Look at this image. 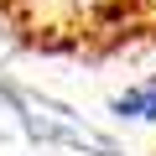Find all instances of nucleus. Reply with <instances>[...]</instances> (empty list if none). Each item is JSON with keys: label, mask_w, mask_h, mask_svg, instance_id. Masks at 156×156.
Instances as JSON below:
<instances>
[{"label": "nucleus", "mask_w": 156, "mask_h": 156, "mask_svg": "<svg viewBox=\"0 0 156 156\" xmlns=\"http://www.w3.org/2000/svg\"><path fill=\"white\" fill-rule=\"evenodd\" d=\"M115 109H120V115H140V120H156V83L120 94V99H115Z\"/></svg>", "instance_id": "2"}, {"label": "nucleus", "mask_w": 156, "mask_h": 156, "mask_svg": "<svg viewBox=\"0 0 156 156\" xmlns=\"http://www.w3.org/2000/svg\"><path fill=\"white\" fill-rule=\"evenodd\" d=\"M0 37L78 62L156 52V0H0Z\"/></svg>", "instance_id": "1"}]
</instances>
